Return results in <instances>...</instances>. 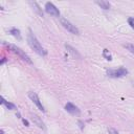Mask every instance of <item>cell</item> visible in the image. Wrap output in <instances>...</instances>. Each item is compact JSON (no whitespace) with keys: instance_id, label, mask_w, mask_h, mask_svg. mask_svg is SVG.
Segmentation results:
<instances>
[{"instance_id":"11","label":"cell","mask_w":134,"mask_h":134,"mask_svg":"<svg viewBox=\"0 0 134 134\" xmlns=\"http://www.w3.org/2000/svg\"><path fill=\"white\" fill-rule=\"evenodd\" d=\"M9 34L12 35V36H14L15 38H17L18 40H21V34H20V30L19 29H17V28H10L9 29Z\"/></svg>"},{"instance_id":"12","label":"cell","mask_w":134,"mask_h":134,"mask_svg":"<svg viewBox=\"0 0 134 134\" xmlns=\"http://www.w3.org/2000/svg\"><path fill=\"white\" fill-rule=\"evenodd\" d=\"M96 4L99 5L104 9H109L110 8V3L108 1H103V0L102 1H96Z\"/></svg>"},{"instance_id":"9","label":"cell","mask_w":134,"mask_h":134,"mask_svg":"<svg viewBox=\"0 0 134 134\" xmlns=\"http://www.w3.org/2000/svg\"><path fill=\"white\" fill-rule=\"evenodd\" d=\"M1 104L4 105L8 110H15V109H16V106H15L13 103H9V102L5 100L4 97H2V96H1Z\"/></svg>"},{"instance_id":"21","label":"cell","mask_w":134,"mask_h":134,"mask_svg":"<svg viewBox=\"0 0 134 134\" xmlns=\"http://www.w3.org/2000/svg\"><path fill=\"white\" fill-rule=\"evenodd\" d=\"M133 86H134V83H133Z\"/></svg>"},{"instance_id":"10","label":"cell","mask_w":134,"mask_h":134,"mask_svg":"<svg viewBox=\"0 0 134 134\" xmlns=\"http://www.w3.org/2000/svg\"><path fill=\"white\" fill-rule=\"evenodd\" d=\"M65 47H66V49H67V50H68V51H69V52H70V53H71V54H72L74 58H81L80 53H79V52H77V51H76V50H75L73 47H71L70 45H67V44L65 45Z\"/></svg>"},{"instance_id":"15","label":"cell","mask_w":134,"mask_h":134,"mask_svg":"<svg viewBox=\"0 0 134 134\" xmlns=\"http://www.w3.org/2000/svg\"><path fill=\"white\" fill-rule=\"evenodd\" d=\"M30 4H31L32 6H35V7H36L35 9H36V10H37V12H38V13H39V14H40L41 16H43V13H42V10L40 9V7H39V5H38V4L36 3V2H30Z\"/></svg>"},{"instance_id":"20","label":"cell","mask_w":134,"mask_h":134,"mask_svg":"<svg viewBox=\"0 0 134 134\" xmlns=\"http://www.w3.org/2000/svg\"><path fill=\"white\" fill-rule=\"evenodd\" d=\"M1 134H4V133H3V131H2V130H1Z\"/></svg>"},{"instance_id":"18","label":"cell","mask_w":134,"mask_h":134,"mask_svg":"<svg viewBox=\"0 0 134 134\" xmlns=\"http://www.w3.org/2000/svg\"><path fill=\"white\" fill-rule=\"evenodd\" d=\"M5 61H6V60H5V58H3V60L1 61V63H0V64H3V63H5Z\"/></svg>"},{"instance_id":"14","label":"cell","mask_w":134,"mask_h":134,"mask_svg":"<svg viewBox=\"0 0 134 134\" xmlns=\"http://www.w3.org/2000/svg\"><path fill=\"white\" fill-rule=\"evenodd\" d=\"M125 47L131 52V53H133L134 54V44H126L125 45Z\"/></svg>"},{"instance_id":"17","label":"cell","mask_w":134,"mask_h":134,"mask_svg":"<svg viewBox=\"0 0 134 134\" xmlns=\"http://www.w3.org/2000/svg\"><path fill=\"white\" fill-rule=\"evenodd\" d=\"M108 132H109V134H118V132L115 129H109Z\"/></svg>"},{"instance_id":"3","label":"cell","mask_w":134,"mask_h":134,"mask_svg":"<svg viewBox=\"0 0 134 134\" xmlns=\"http://www.w3.org/2000/svg\"><path fill=\"white\" fill-rule=\"evenodd\" d=\"M60 21H61V24L63 25V27H64L65 29H67L69 32H71V34H73V35H79V34H80V31H79V29L75 27V25H73V24H72L70 21H68L66 18L61 17Z\"/></svg>"},{"instance_id":"13","label":"cell","mask_w":134,"mask_h":134,"mask_svg":"<svg viewBox=\"0 0 134 134\" xmlns=\"http://www.w3.org/2000/svg\"><path fill=\"white\" fill-rule=\"evenodd\" d=\"M103 55H104L108 61H111V60H112V57H111V54L108 52V49H104V51H103Z\"/></svg>"},{"instance_id":"19","label":"cell","mask_w":134,"mask_h":134,"mask_svg":"<svg viewBox=\"0 0 134 134\" xmlns=\"http://www.w3.org/2000/svg\"><path fill=\"white\" fill-rule=\"evenodd\" d=\"M23 122L26 125V126H28V122H27V120H25V119H23Z\"/></svg>"},{"instance_id":"8","label":"cell","mask_w":134,"mask_h":134,"mask_svg":"<svg viewBox=\"0 0 134 134\" xmlns=\"http://www.w3.org/2000/svg\"><path fill=\"white\" fill-rule=\"evenodd\" d=\"M32 121H34L39 128L45 130V125H44V122L42 121V119H41L37 114H32Z\"/></svg>"},{"instance_id":"7","label":"cell","mask_w":134,"mask_h":134,"mask_svg":"<svg viewBox=\"0 0 134 134\" xmlns=\"http://www.w3.org/2000/svg\"><path fill=\"white\" fill-rule=\"evenodd\" d=\"M65 110H66L68 113H70L71 115H80V113H81L79 107H76V106L73 105L72 103H67V104L65 105Z\"/></svg>"},{"instance_id":"6","label":"cell","mask_w":134,"mask_h":134,"mask_svg":"<svg viewBox=\"0 0 134 134\" xmlns=\"http://www.w3.org/2000/svg\"><path fill=\"white\" fill-rule=\"evenodd\" d=\"M45 10L47 14L51 15V16H54V17H60V12L59 9L51 3V2H47L45 4Z\"/></svg>"},{"instance_id":"5","label":"cell","mask_w":134,"mask_h":134,"mask_svg":"<svg viewBox=\"0 0 134 134\" xmlns=\"http://www.w3.org/2000/svg\"><path fill=\"white\" fill-rule=\"evenodd\" d=\"M28 97L32 100V103L39 108V110H41L42 112H45V109H44V106L42 105V103H41V100H40V98H39V96L37 95V93H35V92H32V91H30L29 93H28Z\"/></svg>"},{"instance_id":"1","label":"cell","mask_w":134,"mask_h":134,"mask_svg":"<svg viewBox=\"0 0 134 134\" xmlns=\"http://www.w3.org/2000/svg\"><path fill=\"white\" fill-rule=\"evenodd\" d=\"M27 43L29 45V47L39 55H46L47 51L43 48V46L40 44L39 40L37 39V37L34 35L32 30L29 28L28 29V34H27Z\"/></svg>"},{"instance_id":"16","label":"cell","mask_w":134,"mask_h":134,"mask_svg":"<svg viewBox=\"0 0 134 134\" xmlns=\"http://www.w3.org/2000/svg\"><path fill=\"white\" fill-rule=\"evenodd\" d=\"M128 23H129V25H130L132 28H134V18H133V17H130V18L128 19Z\"/></svg>"},{"instance_id":"2","label":"cell","mask_w":134,"mask_h":134,"mask_svg":"<svg viewBox=\"0 0 134 134\" xmlns=\"http://www.w3.org/2000/svg\"><path fill=\"white\" fill-rule=\"evenodd\" d=\"M7 47H8L13 52H15L16 54H18L23 61H25V62L28 63V64H32V61L30 60V58H29V57L25 53V51H23L21 48H19L18 46H16V45H14V44H8Z\"/></svg>"},{"instance_id":"4","label":"cell","mask_w":134,"mask_h":134,"mask_svg":"<svg viewBox=\"0 0 134 134\" xmlns=\"http://www.w3.org/2000/svg\"><path fill=\"white\" fill-rule=\"evenodd\" d=\"M128 74V70L125 67H119L118 69H110L107 71V75L110 77H121Z\"/></svg>"}]
</instances>
